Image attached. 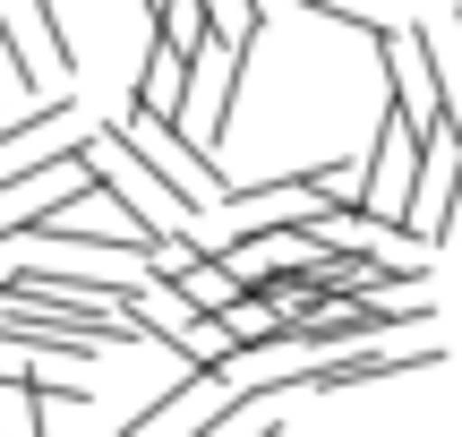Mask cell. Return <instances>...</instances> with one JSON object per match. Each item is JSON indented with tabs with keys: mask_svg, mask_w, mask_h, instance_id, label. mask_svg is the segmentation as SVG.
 <instances>
[{
	"mask_svg": "<svg viewBox=\"0 0 462 437\" xmlns=\"http://www.w3.org/2000/svg\"><path fill=\"white\" fill-rule=\"evenodd\" d=\"M86 172H95V181L112 189V198L129 206V215L146 223L154 240H180V249H198V223H206V215H198V206H189V198H180V189H171V181H163V172H154L120 129H86Z\"/></svg>",
	"mask_w": 462,
	"mask_h": 437,
	"instance_id": "obj_1",
	"label": "cell"
},
{
	"mask_svg": "<svg viewBox=\"0 0 462 437\" xmlns=\"http://www.w3.org/2000/svg\"><path fill=\"white\" fill-rule=\"evenodd\" d=\"M420 34H429V69H437L446 129H462V17H420Z\"/></svg>",
	"mask_w": 462,
	"mask_h": 437,
	"instance_id": "obj_5",
	"label": "cell"
},
{
	"mask_svg": "<svg viewBox=\"0 0 462 437\" xmlns=\"http://www.w3.org/2000/svg\"><path fill=\"white\" fill-rule=\"evenodd\" d=\"M0 26H9L17 60H26V78H34V95L69 103V78H78V43H69V26L43 9V0H0Z\"/></svg>",
	"mask_w": 462,
	"mask_h": 437,
	"instance_id": "obj_2",
	"label": "cell"
},
{
	"mask_svg": "<svg viewBox=\"0 0 462 437\" xmlns=\"http://www.w3.org/2000/svg\"><path fill=\"white\" fill-rule=\"evenodd\" d=\"M154 34H163V43L180 51L189 69H198L206 51H215V9H206V0H171V9L154 17Z\"/></svg>",
	"mask_w": 462,
	"mask_h": 437,
	"instance_id": "obj_6",
	"label": "cell"
},
{
	"mask_svg": "<svg viewBox=\"0 0 462 437\" xmlns=\"http://www.w3.org/2000/svg\"><path fill=\"white\" fill-rule=\"evenodd\" d=\"M446 343H368V352H334L309 369L300 395H351V386H377V377H402V369H437Z\"/></svg>",
	"mask_w": 462,
	"mask_h": 437,
	"instance_id": "obj_4",
	"label": "cell"
},
{
	"mask_svg": "<svg viewBox=\"0 0 462 437\" xmlns=\"http://www.w3.org/2000/svg\"><path fill=\"white\" fill-rule=\"evenodd\" d=\"M462 206V129H429V154H420V189H411V240L437 249L454 232Z\"/></svg>",
	"mask_w": 462,
	"mask_h": 437,
	"instance_id": "obj_3",
	"label": "cell"
}]
</instances>
